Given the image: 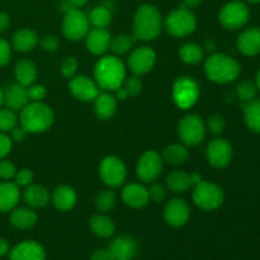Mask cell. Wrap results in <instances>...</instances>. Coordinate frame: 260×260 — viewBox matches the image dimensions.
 Listing matches in <instances>:
<instances>
[{
	"label": "cell",
	"instance_id": "obj_22",
	"mask_svg": "<svg viewBox=\"0 0 260 260\" xmlns=\"http://www.w3.org/2000/svg\"><path fill=\"white\" fill-rule=\"evenodd\" d=\"M28 102L29 98H28L27 88L20 84H13L4 91V103L7 104V108L12 109L13 112L22 111Z\"/></svg>",
	"mask_w": 260,
	"mask_h": 260
},
{
	"label": "cell",
	"instance_id": "obj_36",
	"mask_svg": "<svg viewBox=\"0 0 260 260\" xmlns=\"http://www.w3.org/2000/svg\"><path fill=\"white\" fill-rule=\"evenodd\" d=\"M135 40H136V38H135L134 36L118 35L114 38H111L109 48H111L116 55H124V53L128 52V51L131 50V47L134 46Z\"/></svg>",
	"mask_w": 260,
	"mask_h": 260
},
{
	"label": "cell",
	"instance_id": "obj_4",
	"mask_svg": "<svg viewBox=\"0 0 260 260\" xmlns=\"http://www.w3.org/2000/svg\"><path fill=\"white\" fill-rule=\"evenodd\" d=\"M20 126L30 134L45 132L53 123V112L42 102L28 103L20 111Z\"/></svg>",
	"mask_w": 260,
	"mask_h": 260
},
{
	"label": "cell",
	"instance_id": "obj_41",
	"mask_svg": "<svg viewBox=\"0 0 260 260\" xmlns=\"http://www.w3.org/2000/svg\"><path fill=\"white\" fill-rule=\"evenodd\" d=\"M123 89L128 96L139 95L142 89V83L139 76H129V78L124 79Z\"/></svg>",
	"mask_w": 260,
	"mask_h": 260
},
{
	"label": "cell",
	"instance_id": "obj_46",
	"mask_svg": "<svg viewBox=\"0 0 260 260\" xmlns=\"http://www.w3.org/2000/svg\"><path fill=\"white\" fill-rule=\"evenodd\" d=\"M15 184L18 187H27L32 183L33 173L28 169H22L15 174Z\"/></svg>",
	"mask_w": 260,
	"mask_h": 260
},
{
	"label": "cell",
	"instance_id": "obj_1",
	"mask_svg": "<svg viewBox=\"0 0 260 260\" xmlns=\"http://www.w3.org/2000/svg\"><path fill=\"white\" fill-rule=\"evenodd\" d=\"M94 76L99 88L106 91H116L123 85L126 69L123 62L116 56H104L96 62Z\"/></svg>",
	"mask_w": 260,
	"mask_h": 260
},
{
	"label": "cell",
	"instance_id": "obj_48",
	"mask_svg": "<svg viewBox=\"0 0 260 260\" xmlns=\"http://www.w3.org/2000/svg\"><path fill=\"white\" fill-rule=\"evenodd\" d=\"M60 42H58V38L56 36H45V37L41 40V47L45 51H48V52H53L56 51V48L58 47Z\"/></svg>",
	"mask_w": 260,
	"mask_h": 260
},
{
	"label": "cell",
	"instance_id": "obj_19",
	"mask_svg": "<svg viewBox=\"0 0 260 260\" xmlns=\"http://www.w3.org/2000/svg\"><path fill=\"white\" fill-rule=\"evenodd\" d=\"M86 37V48L93 55H103L111 45V33L106 28H94L89 30Z\"/></svg>",
	"mask_w": 260,
	"mask_h": 260
},
{
	"label": "cell",
	"instance_id": "obj_54",
	"mask_svg": "<svg viewBox=\"0 0 260 260\" xmlns=\"http://www.w3.org/2000/svg\"><path fill=\"white\" fill-rule=\"evenodd\" d=\"M202 2L203 0H183V7L188 8V9H192V8L198 7Z\"/></svg>",
	"mask_w": 260,
	"mask_h": 260
},
{
	"label": "cell",
	"instance_id": "obj_6",
	"mask_svg": "<svg viewBox=\"0 0 260 260\" xmlns=\"http://www.w3.org/2000/svg\"><path fill=\"white\" fill-rule=\"evenodd\" d=\"M225 200L222 188L211 182L201 180L194 185L193 190V201L200 208L205 211L217 210Z\"/></svg>",
	"mask_w": 260,
	"mask_h": 260
},
{
	"label": "cell",
	"instance_id": "obj_40",
	"mask_svg": "<svg viewBox=\"0 0 260 260\" xmlns=\"http://www.w3.org/2000/svg\"><path fill=\"white\" fill-rule=\"evenodd\" d=\"M225 127H226V122L223 119L222 116L220 114H213L208 118L207 124H206V128L213 135H220L225 131Z\"/></svg>",
	"mask_w": 260,
	"mask_h": 260
},
{
	"label": "cell",
	"instance_id": "obj_21",
	"mask_svg": "<svg viewBox=\"0 0 260 260\" xmlns=\"http://www.w3.org/2000/svg\"><path fill=\"white\" fill-rule=\"evenodd\" d=\"M114 260H132L137 254V244L131 236H119L109 245Z\"/></svg>",
	"mask_w": 260,
	"mask_h": 260
},
{
	"label": "cell",
	"instance_id": "obj_23",
	"mask_svg": "<svg viewBox=\"0 0 260 260\" xmlns=\"http://www.w3.org/2000/svg\"><path fill=\"white\" fill-rule=\"evenodd\" d=\"M19 188L15 183H0V212L14 210L19 201Z\"/></svg>",
	"mask_w": 260,
	"mask_h": 260
},
{
	"label": "cell",
	"instance_id": "obj_44",
	"mask_svg": "<svg viewBox=\"0 0 260 260\" xmlns=\"http://www.w3.org/2000/svg\"><path fill=\"white\" fill-rule=\"evenodd\" d=\"M78 69V61L75 57H66L61 65V73L65 78H73Z\"/></svg>",
	"mask_w": 260,
	"mask_h": 260
},
{
	"label": "cell",
	"instance_id": "obj_53",
	"mask_svg": "<svg viewBox=\"0 0 260 260\" xmlns=\"http://www.w3.org/2000/svg\"><path fill=\"white\" fill-rule=\"evenodd\" d=\"M9 253V244L7 240H4L3 238H0V258Z\"/></svg>",
	"mask_w": 260,
	"mask_h": 260
},
{
	"label": "cell",
	"instance_id": "obj_11",
	"mask_svg": "<svg viewBox=\"0 0 260 260\" xmlns=\"http://www.w3.org/2000/svg\"><path fill=\"white\" fill-rule=\"evenodd\" d=\"M101 178L108 187L116 188L124 183L127 177V169L124 162L116 156H107L101 162L99 168Z\"/></svg>",
	"mask_w": 260,
	"mask_h": 260
},
{
	"label": "cell",
	"instance_id": "obj_47",
	"mask_svg": "<svg viewBox=\"0 0 260 260\" xmlns=\"http://www.w3.org/2000/svg\"><path fill=\"white\" fill-rule=\"evenodd\" d=\"M12 57V48L5 40L0 38V66H5Z\"/></svg>",
	"mask_w": 260,
	"mask_h": 260
},
{
	"label": "cell",
	"instance_id": "obj_55",
	"mask_svg": "<svg viewBox=\"0 0 260 260\" xmlns=\"http://www.w3.org/2000/svg\"><path fill=\"white\" fill-rule=\"evenodd\" d=\"M127 96H128V95H127L126 90H124V89L122 88V86L116 90V98L119 99V101H123V99H126Z\"/></svg>",
	"mask_w": 260,
	"mask_h": 260
},
{
	"label": "cell",
	"instance_id": "obj_24",
	"mask_svg": "<svg viewBox=\"0 0 260 260\" xmlns=\"http://www.w3.org/2000/svg\"><path fill=\"white\" fill-rule=\"evenodd\" d=\"M117 109V98L108 91L99 93L94 99V111L98 118L109 119L114 116Z\"/></svg>",
	"mask_w": 260,
	"mask_h": 260
},
{
	"label": "cell",
	"instance_id": "obj_5",
	"mask_svg": "<svg viewBox=\"0 0 260 260\" xmlns=\"http://www.w3.org/2000/svg\"><path fill=\"white\" fill-rule=\"evenodd\" d=\"M197 27V19L190 9L180 7L169 13L165 19V28L168 33L174 37H185L193 33Z\"/></svg>",
	"mask_w": 260,
	"mask_h": 260
},
{
	"label": "cell",
	"instance_id": "obj_14",
	"mask_svg": "<svg viewBox=\"0 0 260 260\" xmlns=\"http://www.w3.org/2000/svg\"><path fill=\"white\" fill-rule=\"evenodd\" d=\"M155 62H156V53L152 48L146 46L136 48L128 58L129 69L136 75H144L151 71Z\"/></svg>",
	"mask_w": 260,
	"mask_h": 260
},
{
	"label": "cell",
	"instance_id": "obj_30",
	"mask_svg": "<svg viewBox=\"0 0 260 260\" xmlns=\"http://www.w3.org/2000/svg\"><path fill=\"white\" fill-rule=\"evenodd\" d=\"M167 184L173 192L183 193L194 187V180H193L192 174L184 172H173L168 177Z\"/></svg>",
	"mask_w": 260,
	"mask_h": 260
},
{
	"label": "cell",
	"instance_id": "obj_20",
	"mask_svg": "<svg viewBox=\"0 0 260 260\" xmlns=\"http://www.w3.org/2000/svg\"><path fill=\"white\" fill-rule=\"evenodd\" d=\"M238 48L243 55L256 56L260 53V28L251 27L241 32L238 38Z\"/></svg>",
	"mask_w": 260,
	"mask_h": 260
},
{
	"label": "cell",
	"instance_id": "obj_7",
	"mask_svg": "<svg viewBox=\"0 0 260 260\" xmlns=\"http://www.w3.org/2000/svg\"><path fill=\"white\" fill-rule=\"evenodd\" d=\"M250 18V10L245 3L240 0H234V2L228 3L222 7L218 14V20L221 25L226 29H240Z\"/></svg>",
	"mask_w": 260,
	"mask_h": 260
},
{
	"label": "cell",
	"instance_id": "obj_25",
	"mask_svg": "<svg viewBox=\"0 0 260 260\" xmlns=\"http://www.w3.org/2000/svg\"><path fill=\"white\" fill-rule=\"evenodd\" d=\"M76 193L69 185H61L53 190L52 202L55 207L60 211H70L76 205Z\"/></svg>",
	"mask_w": 260,
	"mask_h": 260
},
{
	"label": "cell",
	"instance_id": "obj_17",
	"mask_svg": "<svg viewBox=\"0 0 260 260\" xmlns=\"http://www.w3.org/2000/svg\"><path fill=\"white\" fill-rule=\"evenodd\" d=\"M10 260H46V251L37 241H23L10 250Z\"/></svg>",
	"mask_w": 260,
	"mask_h": 260
},
{
	"label": "cell",
	"instance_id": "obj_38",
	"mask_svg": "<svg viewBox=\"0 0 260 260\" xmlns=\"http://www.w3.org/2000/svg\"><path fill=\"white\" fill-rule=\"evenodd\" d=\"M116 193L113 190H103L96 197L95 206L98 208V211L106 213L113 210L114 206H116Z\"/></svg>",
	"mask_w": 260,
	"mask_h": 260
},
{
	"label": "cell",
	"instance_id": "obj_32",
	"mask_svg": "<svg viewBox=\"0 0 260 260\" xmlns=\"http://www.w3.org/2000/svg\"><path fill=\"white\" fill-rule=\"evenodd\" d=\"M89 225H90L91 231L95 234L99 238H109L114 234V223L108 216L104 215H95L90 218L89 221Z\"/></svg>",
	"mask_w": 260,
	"mask_h": 260
},
{
	"label": "cell",
	"instance_id": "obj_33",
	"mask_svg": "<svg viewBox=\"0 0 260 260\" xmlns=\"http://www.w3.org/2000/svg\"><path fill=\"white\" fill-rule=\"evenodd\" d=\"M88 18L94 28H107L112 22V12L106 5H99L90 10Z\"/></svg>",
	"mask_w": 260,
	"mask_h": 260
},
{
	"label": "cell",
	"instance_id": "obj_34",
	"mask_svg": "<svg viewBox=\"0 0 260 260\" xmlns=\"http://www.w3.org/2000/svg\"><path fill=\"white\" fill-rule=\"evenodd\" d=\"M165 161L168 164L172 165H180L183 162L187 161V159L189 157V152H188L187 147L182 146V145H170L167 149L164 150V154H162Z\"/></svg>",
	"mask_w": 260,
	"mask_h": 260
},
{
	"label": "cell",
	"instance_id": "obj_37",
	"mask_svg": "<svg viewBox=\"0 0 260 260\" xmlns=\"http://www.w3.org/2000/svg\"><path fill=\"white\" fill-rule=\"evenodd\" d=\"M236 93H238L239 99L244 103H249V102L256 99V95H258V86L256 84H254L253 81H243L238 85L236 88Z\"/></svg>",
	"mask_w": 260,
	"mask_h": 260
},
{
	"label": "cell",
	"instance_id": "obj_42",
	"mask_svg": "<svg viewBox=\"0 0 260 260\" xmlns=\"http://www.w3.org/2000/svg\"><path fill=\"white\" fill-rule=\"evenodd\" d=\"M17 174L14 164L9 160H0V178L4 180H10Z\"/></svg>",
	"mask_w": 260,
	"mask_h": 260
},
{
	"label": "cell",
	"instance_id": "obj_45",
	"mask_svg": "<svg viewBox=\"0 0 260 260\" xmlns=\"http://www.w3.org/2000/svg\"><path fill=\"white\" fill-rule=\"evenodd\" d=\"M27 91L28 98L32 102H42L46 96V89L43 85H29Z\"/></svg>",
	"mask_w": 260,
	"mask_h": 260
},
{
	"label": "cell",
	"instance_id": "obj_13",
	"mask_svg": "<svg viewBox=\"0 0 260 260\" xmlns=\"http://www.w3.org/2000/svg\"><path fill=\"white\" fill-rule=\"evenodd\" d=\"M234 150L230 142L225 139H216L208 144L207 159L212 167L225 168L233 160Z\"/></svg>",
	"mask_w": 260,
	"mask_h": 260
},
{
	"label": "cell",
	"instance_id": "obj_50",
	"mask_svg": "<svg viewBox=\"0 0 260 260\" xmlns=\"http://www.w3.org/2000/svg\"><path fill=\"white\" fill-rule=\"evenodd\" d=\"M90 260H114L109 249H101V250L94 251Z\"/></svg>",
	"mask_w": 260,
	"mask_h": 260
},
{
	"label": "cell",
	"instance_id": "obj_57",
	"mask_svg": "<svg viewBox=\"0 0 260 260\" xmlns=\"http://www.w3.org/2000/svg\"><path fill=\"white\" fill-rule=\"evenodd\" d=\"M205 48L207 51H215V48H216V45H215V42H213V41H206V43H205Z\"/></svg>",
	"mask_w": 260,
	"mask_h": 260
},
{
	"label": "cell",
	"instance_id": "obj_52",
	"mask_svg": "<svg viewBox=\"0 0 260 260\" xmlns=\"http://www.w3.org/2000/svg\"><path fill=\"white\" fill-rule=\"evenodd\" d=\"M9 25V15L4 12H0V33L4 32Z\"/></svg>",
	"mask_w": 260,
	"mask_h": 260
},
{
	"label": "cell",
	"instance_id": "obj_51",
	"mask_svg": "<svg viewBox=\"0 0 260 260\" xmlns=\"http://www.w3.org/2000/svg\"><path fill=\"white\" fill-rule=\"evenodd\" d=\"M12 140H14V141H23V140L25 139V136H27L28 132L25 131L24 128H23L22 126L20 127H14V128L12 129Z\"/></svg>",
	"mask_w": 260,
	"mask_h": 260
},
{
	"label": "cell",
	"instance_id": "obj_60",
	"mask_svg": "<svg viewBox=\"0 0 260 260\" xmlns=\"http://www.w3.org/2000/svg\"><path fill=\"white\" fill-rule=\"evenodd\" d=\"M248 3H250V4H259L260 0H246Z\"/></svg>",
	"mask_w": 260,
	"mask_h": 260
},
{
	"label": "cell",
	"instance_id": "obj_59",
	"mask_svg": "<svg viewBox=\"0 0 260 260\" xmlns=\"http://www.w3.org/2000/svg\"><path fill=\"white\" fill-rule=\"evenodd\" d=\"M4 103V91L2 90V88H0V106Z\"/></svg>",
	"mask_w": 260,
	"mask_h": 260
},
{
	"label": "cell",
	"instance_id": "obj_26",
	"mask_svg": "<svg viewBox=\"0 0 260 260\" xmlns=\"http://www.w3.org/2000/svg\"><path fill=\"white\" fill-rule=\"evenodd\" d=\"M25 203L32 208L45 207L50 201V193L45 187L38 184L27 185L24 193H23Z\"/></svg>",
	"mask_w": 260,
	"mask_h": 260
},
{
	"label": "cell",
	"instance_id": "obj_18",
	"mask_svg": "<svg viewBox=\"0 0 260 260\" xmlns=\"http://www.w3.org/2000/svg\"><path fill=\"white\" fill-rule=\"evenodd\" d=\"M122 200L132 208H142L149 203V190L139 183H131L122 190Z\"/></svg>",
	"mask_w": 260,
	"mask_h": 260
},
{
	"label": "cell",
	"instance_id": "obj_8",
	"mask_svg": "<svg viewBox=\"0 0 260 260\" xmlns=\"http://www.w3.org/2000/svg\"><path fill=\"white\" fill-rule=\"evenodd\" d=\"M206 124L197 114H187L178 126L180 140L188 146H196L203 141L206 136Z\"/></svg>",
	"mask_w": 260,
	"mask_h": 260
},
{
	"label": "cell",
	"instance_id": "obj_15",
	"mask_svg": "<svg viewBox=\"0 0 260 260\" xmlns=\"http://www.w3.org/2000/svg\"><path fill=\"white\" fill-rule=\"evenodd\" d=\"M190 210L188 203L180 198H174L169 201L165 206L164 217L165 221L173 228H180L185 225L189 220Z\"/></svg>",
	"mask_w": 260,
	"mask_h": 260
},
{
	"label": "cell",
	"instance_id": "obj_35",
	"mask_svg": "<svg viewBox=\"0 0 260 260\" xmlns=\"http://www.w3.org/2000/svg\"><path fill=\"white\" fill-rule=\"evenodd\" d=\"M180 58L188 65H196L203 58V50L196 43H187L179 51Z\"/></svg>",
	"mask_w": 260,
	"mask_h": 260
},
{
	"label": "cell",
	"instance_id": "obj_49",
	"mask_svg": "<svg viewBox=\"0 0 260 260\" xmlns=\"http://www.w3.org/2000/svg\"><path fill=\"white\" fill-rule=\"evenodd\" d=\"M10 150H12V139L4 132H0V160L4 159Z\"/></svg>",
	"mask_w": 260,
	"mask_h": 260
},
{
	"label": "cell",
	"instance_id": "obj_16",
	"mask_svg": "<svg viewBox=\"0 0 260 260\" xmlns=\"http://www.w3.org/2000/svg\"><path fill=\"white\" fill-rule=\"evenodd\" d=\"M70 91L76 99L81 102H91L98 96L99 86L88 76H76L69 84Z\"/></svg>",
	"mask_w": 260,
	"mask_h": 260
},
{
	"label": "cell",
	"instance_id": "obj_12",
	"mask_svg": "<svg viewBox=\"0 0 260 260\" xmlns=\"http://www.w3.org/2000/svg\"><path fill=\"white\" fill-rule=\"evenodd\" d=\"M162 170V159L156 151L145 152L137 164V177L144 183H152L159 178Z\"/></svg>",
	"mask_w": 260,
	"mask_h": 260
},
{
	"label": "cell",
	"instance_id": "obj_39",
	"mask_svg": "<svg viewBox=\"0 0 260 260\" xmlns=\"http://www.w3.org/2000/svg\"><path fill=\"white\" fill-rule=\"evenodd\" d=\"M18 118L14 112L9 108L0 109V132H9L17 127Z\"/></svg>",
	"mask_w": 260,
	"mask_h": 260
},
{
	"label": "cell",
	"instance_id": "obj_27",
	"mask_svg": "<svg viewBox=\"0 0 260 260\" xmlns=\"http://www.w3.org/2000/svg\"><path fill=\"white\" fill-rule=\"evenodd\" d=\"M37 222V213L29 208H14L10 213V223L19 230H28Z\"/></svg>",
	"mask_w": 260,
	"mask_h": 260
},
{
	"label": "cell",
	"instance_id": "obj_31",
	"mask_svg": "<svg viewBox=\"0 0 260 260\" xmlns=\"http://www.w3.org/2000/svg\"><path fill=\"white\" fill-rule=\"evenodd\" d=\"M244 119L251 132L260 134V99H254L244 106Z\"/></svg>",
	"mask_w": 260,
	"mask_h": 260
},
{
	"label": "cell",
	"instance_id": "obj_28",
	"mask_svg": "<svg viewBox=\"0 0 260 260\" xmlns=\"http://www.w3.org/2000/svg\"><path fill=\"white\" fill-rule=\"evenodd\" d=\"M14 76L18 84L27 88L35 83L36 78H37V69L32 61L22 60L15 65Z\"/></svg>",
	"mask_w": 260,
	"mask_h": 260
},
{
	"label": "cell",
	"instance_id": "obj_29",
	"mask_svg": "<svg viewBox=\"0 0 260 260\" xmlns=\"http://www.w3.org/2000/svg\"><path fill=\"white\" fill-rule=\"evenodd\" d=\"M38 43V36L33 29H20L13 36V47L19 52H28Z\"/></svg>",
	"mask_w": 260,
	"mask_h": 260
},
{
	"label": "cell",
	"instance_id": "obj_9",
	"mask_svg": "<svg viewBox=\"0 0 260 260\" xmlns=\"http://www.w3.org/2000/svg\"><path fill=\"white\" fill-rule=\"evenodd\" d=\"M200 86L197 81L188 76H183L175 80L173 86V98L179 108L188 109L197 103L200 98Z\"/></svg>",
	"mask_w": 260,
	"mask_h": 260
},
{
	"label": "cell",
	"instance_id": "obj_2",
	"mask_svg": "<svg viewBox=\"0 0 260 260\" xmlns=\"http://www.w3.org/2000/svg\"><path fill=\"white\" fill-rule=\"evenodd\" d=\"M205 71L211 81L217 84H229L240 76L241 66L235 58L225 53H213L206 60Z\"/></svg>",
	"mask_w": 260,
	"mask_h": 260
},
{
	"label": "cell",
	"instance_id": "obj_43",
	"mask_svg": "<svg viewBox=\"0 0 260 260\" xmlns=\"http://www.w3.org/2000/svg\"><path fill=\"white\" fill-rule=\"evenodd\" d=\"M147 190H149L150 200H152L154 202H161V201H164L167 198V189L160 183H154L150 187V189Z\"/></svg>",
	"mask_w": 260,
	"mask_h": 260
},
{
	"label": "cell",
	"instance_id": "obj_10",
	"mask_svg": "<svg viewBox=\"0 0 260 260\" xmlns=\"http://www.w3.org/2000/svg\"><path fill=\"white\" fill-rule=\"evenodd\" d=\"M89 18L79 8L65 13L62 20V32L66 38L79 41L85 37L89 32Z\"/></svg>",
	"mask_w": 260,
	"mask_h": 260
},
{
	"label": "cell",
	"instance_id": "obj_58",
	"mask_svg": "<svg viewBox=\"0 0 260 260\" xmlns=\"http://www.w3.org/2000/svg\"><path fill=\"white\" fill-rule=\"evenodd\" d=\"M256 86H258V89L260 90V69H259L258 74H256Z\"/></svg>",
	"mask_w": 260,
	"mask_h": 260
},
{
	"label": "cell",
	"instance_id": "obj_56",
	"mask_svg": "<svg viewBox=\"0 0 260 260\" xmlns=\"http://www.w3.org/2000/svg\"><path fill=\"white\" fill-rule=\"evenodd\" d=\"M69 2L73 4L74 8H80V7H83V5H85L88 0H69Z\"/></svg>",
	"mask_w": 260,
	"mask_h": 260
},
{
	"label": "cell",
	"instance_id": "obj_3",
	"mask_svg": "<svg viewBox=\"0 0 260 260\" xmlns=\"http://www.w3.org/2000/svg\"><path fill=\"white\" fill-rule=\"evenodd\" d=\"M161 15L157 8L144 4L136 10L134 17V37L142 41L155 40L161 32Z\"/></svg>",
	"mask_w": 260,
	"mask_h": 260
}]
</instances>
